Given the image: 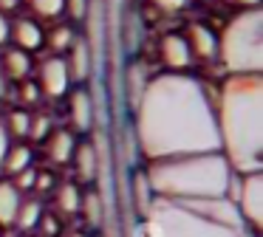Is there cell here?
I'll use <instances>...</instances> for the list:
<instances>
[{
    "instance_id": "cell-1",
    "label": "cell",
    "mask_w": 263,
    "mask_h": 237,
    "mask_svg": "<svg viewBox=\"0 0 263 237\" xmlns=\"http://www.w3.org/2000/svg\"><path fill=\"white\" fill-rule=\"evenodd\" d=\"M133 133L147 161L221 152L212 90L190 73L147 76L133 107Z\"/></svg>"
},
{
    "instance_id": "cell-2",
    "label": "cell",
    "mask_w": 263,
    "mask_h": 237,
    "mask_svg": "<svg viewBox=\"0 0 263 237\" xmlns=\"http://www.w3.org/2000/svg\"><path fill=\"white\" fill-rule=\"evenodd\" d=\"M212 99L221 155L235 172L263 169V76H227Z\"/></svg>"
},
{
    "instance_id": "cell-3",
    "label": "cell",
    "mask_w": 263,
    "mask_h": 237,
    "mask_svg": "<svg viewBox=\"0 0 263 237\" xmlns=\"http://www.w3.org/2000/svg\"><path fill=\"white\" fill-rule=\"evenodd\" d=\"M144 237H260L246 226L229 198L215 201H164L144 206Z\"/></svg>"
},
{
    "instance_id": "cell-4",
    "label": "cell",
    "mask_w": 263,
    "mask_h": 237,
    "mask_svg": "<svg viewBox=\"0 0 263 237\" xmlns=\"http://www.w3.org/2000/svg\"><path fill=\"white\" fill-rule=\"evenodd\" d=\"M235 169L221 152H198V155L147 161L144 184L153 198L164 201H215L229 198Z\"/></svg>"
},
{
    "instance_id": "cell-5",
    "label": "cell",
    "mask_w": 263,
    "mask_h": 237,
    "mask_svg": "<svg viewBox=\"0 0 263 237\" xmlns=\"http://www.w3.org/2000/svg\"><path fill=\"white\" fill-rule=\"evenodd\" d=\"M218 56L227 76H263V11L243 9L218 34Z\"/></svg>"
},
{
    "instance_id": "cell-6",
    "label": "cell",
    "mask_w": 263,
    "mask_h": 237,
    "mask_svg": "<svg viewBox=\"0 0 263 237\" xmlns=\"http://www.w3.org/2000/svg\"><path fill=\"white\" fill-rule=\"evenodd\" d=\"M229 201L238 206L246 226L260 234V229H263V169H257V172H235Z\"/></svg>"
},
{
    "instance_id": "cell-7",
    "label": "cell",
    "mask_w": 263,
    "mask_h": 237,
    "mask_svg": "<svg viewBox=\"0 0 263 237\" xmlns=\"http://www.w3.org/2000/svg\"><path fill=\"white\" fill-rule=\"evenodd\" d=\"M37 88H40L43 99H65L68 96V90L74 88V82H71V73H68V65H65L63 56L57 54H48L46 60L37 62Z\"/></svg>"
},
{
    "instance_id": "cell-8",
    "label": "cell",
    "mask_w": 263,
    "mask_h": 237,
    "mask_svg": "<svg viewBox=\"0 0 263 237\" xmlns=\"http://www.w3.org/2000/svg\"><path fill=\"white\" fill-rule=\"evenodd\" d=\"M68 130L77 135H91L93 130V96L85 85H74L68 90Z\"/></svg>"
},
{
    "instance_id": "cell-9",
    "label": "cell",
    "mask_w": 263,
    "mask_h": 237,
    "mask_svg": "<svg viewBox=\"0 0 263 237\" xmlns=\"http://www.w3.org/2000/svg\"><path fill=\"white\" fill-rule=\"evenodd\" d=\"M68 167L74 169V181L80 186H91L99 175V152L93 144L91 135H80L74 147V155H71Z\"/></svg>"
},
{
    "instance_id": "cell-10",
    "label": "cell",
    "mask_w": 263,
    "mask_h": 237,
    "mask_svg": "<svg viewBox=\"0 0 263 237\" xmlns=\"http://www.w3.org/2000/svg\"><path fill=\"white\" fill-rule=\"evenodd\" d=\"M159 60L164 62V71L173 73H187L193 65V54H190V45L184 40V34L178 31H167L159 40Z\"/></svg>"
},
{
    "instance_id": "cell-11",
    "label": "cell",
    "mask_w": 263,
    "mask_h": 237,
    "mask_svg": "<svg viewBox=\"0 0 263 237\" xmlns=\"http://www.w3.org/2000/svg\"><path fill=\"white\" fill-rule=\"evenodd\" d=\"M9 45L26 51V54H34L46 45V28L34 20V17H14L12 20V31H9Z\"/></svg>"
},
{
    "instance_id": "cell-12",
    "label": "cell",
    "mask_w": 263,
    "mask_h": 237,
    "mask_svg": "<svg viewBox=\"0 0 263 237\" xmlns=\"http://www.w3.org/2000/svg\"><path fill=\"white\" fill-rule=\"evenodd\" d=\"M65 65H68V73H71V82L74 85H85L93 73V48L85 37H77L74 45L63 54Z\"/></svg>"
},
{
    "instance_id": "cell-13",
    "label": "cell",
    "mask_w": 263,
    "mask_h": 237,
    "mask_svg": "<svg viewBox=\"0 0 263 237\" xmlns=\"http://www.w3.org/2000/svg\"><path fill=\"white\" fill-rule=\"evenodd\" d=\"M184 40L190 45L193 60H204V62L218 60V34L210 26H204V23H190L187 31H184Z\"/></svg>"
},
{
    "instance_id": "cell-14",
    "label": "cell",
    "mask_w": 263,
    "mask_h": 237,
    "mask_svg": "<svg viewBox=\"0 0 263 237\" xmlns=\"http://www.w3.org/2000/svg\"><path fill=\"white\" fill-rule=\"evenodd\" d=\"M77 139H80V135H77L74 130L54 127L51 133H48V139L43 141L48 164H54V167H68L71 155H74V147H77Z\"/></svg>"
},
{
    "instance_id": "cell-15",
    "label": "cell",
    "mask_w": 263,
    "mask_h": 237,
    "mask_svg": "<svg viewBox=\"0 0 263 237\" xmlns=\"http://www.w3.org/2000/svg\"><path fill=\"white\" fill-rule=\"evenodd\" d=\"M80 201H82V186L74 178L57 181L51 189V206L57 218H77L80 214Z\"/></svg>"
},
{
    "instance_id": "cell-16",
    "label": "cell",
    "mask_w": 263,
    "mask_h": 237,
    "mask_svg": "<svg viewBox=\"0 0 263 237\" xmlns=\"http://www.w3.org/2000/svg\"><path fill=\"white\" fill-rule=\"evenodd\" d=\"M0 71H3V76L9 82H23V79H29L34 73V60L26 51L6 45V48H0Z\"/></svg>"
},
{
    "instance_id": "cell-17",
    "label": "cell",
    "mask_w": 263,
    "mask_h": 237,
    "mask_svg": "<svg viewBox=\"0 0 263 237\" xmlns=\"http://www.w3.org/2000/svg\"><path fill=\"white\" fill-rule=\"evenodd\" d=\"M34 158H37V152L29 141H12V147L6 150V158H3L0 169L6 172V178H14L17 172L34 167Z\"/></svg>"
},
{
    "instance_id": "cell-18",
    "label": "cell",
    "mask_w": 263,
    "mask_h": 237,
    "mask_svg": "<svg viewBox=\"0 0 263 237\" xmlns=\"http://www.w3.org/2000/svg\"><path fill=\"white\" fill-rule=\"evenodd\" d=\"M43 212H46V206H43V201L37 195H23V201H20L17 206V214H14V229L23 231V234H31V231L37 229V223H40Z\"/></svg>"
},
{
    "instance_id": "cell-19",
    "label": "cell",
    "mask_w": 263,
    "mask_h": 237,
    "mask_svg": "<svg viewBox=\"0 0 263 237\" xmlns=\"http://www.w3.org/2000/svg\"><path fill=\"white\" fill-rule=\"evenodd\" d=\"M20 201H23V195H20L17 186L9 178H0V229H9L14 223Z\"/></svg>"
},
{
    "instance_id": "cell-20",
    "label": "cell",
    "mask_w": 263,
    "mask_h": 237,
    "mask_svg": "<svg viewBox=\"0 0 263 237\" xmlns=\"http://www.w3.org/2000/svg\"><path fill=\"white\" fill-rule=\"evenodd\" d=\"M77 37H80V34L74 31V26H71V23H54V26L46 31V45H48V51H51V54L63 56L65 51L74 45Z\"/></svg>"
},
{
    "instance_id": "cell-21",
    "label": "cell",
    "mask_w": 263,
    "mask_h": 237,
    "mask_svg": "<svg viewBox=\"0 0 263 237\" xmlns=\"http://www.w3.org/2000/svg\"><path fill=\"white\" fill-rule=\"evenodd\" d=\"M102 214H105L102 198H99L91 186H82V201H80V214H77V218L85 220L88 229H97V226L102 223Z\"/></svg>"
},
{
    "instance_id": "cell-22",
    "label": "cell",
    "mask_w": 263,
    "mask_h": 237,
    "mask_svg": "<svg viewBox=\"0 0 263 237\" xmlns=\"http://www.w3.org/2000/svg\"><path fill=\"white\" fill-rule=\"evenodd\" d=\"M29 124H31V113L26 110V107H14V110L6 113L3 127L9 130L12 141H26V139H29Z\"/></svg>"
},
{
    "instance_id": "cell-23",
    "label": "cell",
    "mask_w": 263,
    "mask_h": 237,
    "mask_svg": "<svg viewBox=\"0 0 263 237\" xmlns=\"http://www.w3.org/2000/svg\"><path fill=\"white\" fill-rule=\"evenodd\" d=\"M29 3V11L40 20L57 23L60 17H65V0H26Z\"/></svg>"
},
{
    "instance_id": "cell-24",
    "label": "cell",
    "mask_w": 263,
    "mask_h": 237,
    "mask_svg": "<svg viewBox=\"0 0 263 237\" xmlns=\"http://www.w3.org/2000/svg\"><path fill=\"white\" fill-rule=\"evenodd\" d=\"M57 127L51 118V113H31V124H29V141L34 144H43L48 139V133Z\"/></svg>"
},
{
    "instance_id": "cell-25",
    "label": "cell",
    "mask_w": 263,
    "mask_h": 237,
    "mask_svg": "<svg viewBox=\"0 0 263 237\" xmlns=\"http://www.w3.org/2000/svg\"><path fill=\"white\" fill-rule=\"evenodd\" d=\"M40 99H43V93H40V88H37V82L31 76L23 79V82H17V105L20 107H37Z\"/></svg>"
},
{
    "instance_id": "cell-26",
    "label": "cell",
    "mask_w": 263,
    "mask_h": 237,
    "mask_svg": "<svg viewBox=\"0 0 263 237\" xmlns=\"http://www.w3.org/2000/svg\"><path fill=\"white\" fill-rule=\"evenodd\" d=\"M63 231H65L63 229V218H57L54 212H43L34 234H40V237H63Z\"/></svg>"
},
{
    "instance_id": "cell-27",
    "label": "cell",
    "mask_w": 263,
    "mask_h": 237,
    "mask_svg": "<svg viewBox=\"0 0 263 237\" xmlns=\"http://www.w3.org/2000/svg\"><path fill=\"white\" fill-rule=\"evenodd\" d=\"M57 175L51 172V169H37V175H34V195H51V189L57 186Z\"/></svg>"
},
{
    "instance_id": "cell-28",
    "label": "cell",
    "mask_w": 263,
    "mask_h": 237,
    "mask_svg": "<svg viewBox=\"0 0 263 237\" xmlns=\"http://www.w3.org/2000/svg\"><path fill=\"white\" fill-rule=\"evenodd\" d=\"M91 11V0H65V17H71L74 23H82Z\"/></svg>"
},
{
    "instance_id": "cell-29",
    "label": "cell",
    "mask_w": 263,
    "mask_h": 237,
    "mask_svg": "<svg viewBox=\"0 0 263 237\" xmlns=\"http://www.w3.org/2000/svg\"><path fill=\"white\" fill-rule=\"evenodd\" d=\"M150 3H153L159 11H164V14H176V11H184V9H187L190 0H150Z\"/></svg>"
},
{
    "instance_id": "cell-30",
    "label": "cell",
    "mask_w": 263,
    "mask_h": 237,
    "mask_svg": "<svg viewBox=\"0 0 263 237\" xmlns=\"http://www.w3.org/2000/svg\"><path fill=\"white\" fill-rule=\"evenodd\" d=\"M9 31H12V17L0 14V48L9 45Z\"/></svg>"
},
{
    "instance_id": "cell-31",
    "label": "cell",
    "mask_w": 263,
    "mask_h": 237,
    "mask_svg": "<svg viewBox=\"0 0 263 237\" xmlns=\"http://www.w3.org/2000/svg\"><path fill=\"white\" fill-rule=\"evenodd\" d=\"M9 147H12V135H9V130L3 127V122H0V164H3V158H6Z\"/></svg>"
},
{
    "instance_id": "cell-32",
    "label": "cell",
    "mask_w": 263,
    "mask_h": 237,
    "mask_svg": "<svg viewBox=\"0 0 263 237\" xmlns=\"http://www.w3.org/2000/svg\"><path fill=\"white\" fill-rule=\"evenodd\" d=\"M229 6H235L238 11H243V9H260V3L263 0H227Z\"/></svg>"
},
{
    "instance_id": "cell-33",
    "label": "cell",
    "mask_w": 263,
    "mask_h": 237,
    "mask_svg": "<svg viewBox=\"0 0 263 237\" xmlns=\"http://www.w3.org/2000/svg\"><path fill=\"white\" fill-rule=\"evenodd\" d=\"M20 9V0H0V14H14Z\"/></svg>"
},
{
    "instance_id": "cell-34",
    "label": "cell",
    "mask_w": 263,
    "mask_h": 237,
    "mask_svg": "<svg viewBox=\"0 0 263 237\" xmlns=\"http://www.w3.org/2000/svg\"><path fill=\"white\" fill-rule=\"evenodd\" d=\"M9 88H12V82H9V79L3 76V71H0V102L9 96Z\"/></svg>"
},
{
    "instance_id": "cell-35",
    "label": "cell",
    "mask_w": 263,
    "mask_h": 237,
    "mask_svg": "<svg viewBox=\"0 0 263 237\" xmlns=\"http://www.w3.org/2000/svg\"><path fill=\"white\" fill-rule=\"evenodd\" d=\"M63 237H91V234L82 231V229H74V231H63Z\"/></svg>"
},
{
    "instance_id": "cell-36",
    "label": "cell",
    "mask_w": 263,
    "mask_h": 237,
    "mask_svg": "<svg viewBox=\"0 0 263 237\" xmlns=\"http://www.w3.org/2000/svg\"><path fill=\"white\" fill-rule=\"evenodd\" d=\"M26 237H40V234H34V231H31V234H26Z\"/></svg>"
},
{
    "instance_id": "cell-37",
    "label": "cell",
    "mask_w": 263,
    "mask_h": 237,
    "mask_svg": "<svg viewBox=\"0 0 263 237\" xmlns=\"http://www.w3.org/2000/svg\"><path fill=\"white\" fill-rule=\"evenodd\" d=\"M0 237H3V229H0Z\"/></svg>"
}]
</instances>
